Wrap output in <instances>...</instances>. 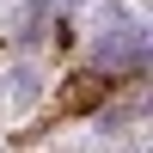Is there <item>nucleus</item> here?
I'll return each mask as SVG.
<instances>
[{
    "label": "nucleus",
    "instance_id": "1",
    "mask_svg": "<svg viewBox=\"0 0 153 153\" xmlns=\"http://www.w3.org/2000/svg\"><path fill=\"white\" fill-rule=\"evenodd\" d=\"M104 98H110V80H104V74H74V80L61 86L55 110H68V117H80V110H98Z\"/></svg>",
    "mask_w": 153,
    "mask_h": 153
}]
</instances>
